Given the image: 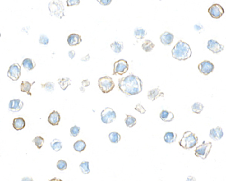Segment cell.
Instances as JSON below:
<instances>
[{"label": "cell", "instance_id": "cell-1", "mask_svg": "<svg viewBox=\"0 0 226 181\" xmlns=\"http://www.w3.org/2000/svg\"><path fill=\"white\" fill-rule=\"evenodd\" d=\"M118 88L128 97L136 95L143 90V81L138 76L130 74L118 79Z\"/></svg>", "mask_w": 226, "mask_h": 181}, {"label": "cell", "instance_id": "cell-2", "mask_svg": "<svg viewBox=\"0 0 226 181\" xmlns=\"http://www.w3.org/2000/svg\"><path fill=\"white\" fill-rule=\"evenodd\" d=\"M171 53L173 58L177 60H186L191 58L192 54L189 45L182 40L179 41L173 48Z\"/></svg>", "mask_w": 226, "mask_h": 181}, {"label": "cell", "instance_id": "cell-3", "mask_svg": "<svg viewBox=\"0 0 226 181\" xmlns=\"http://www.w3.org/2000/svg\"><path fill=\"white\" fill-rule=\"evenodd\" d=\"M198 143V137L191 131H186L183 134L182 138L179 142V144L185 150H190L195 147Z\"/></svg>", "mask_w": 226, "mask_h": 181}, {"label": "cell", "instance_id": "cell-4", "mask_svg": "<svg viewBox=\"0 0 226 181\" xmlns=\"http://www.w3.org/2000/svg\"><path fill=\"white\" fill-rule=\"evenodd\" d=\"M48 9L51 15L58 17V18H63L65 15L64 14V6L61 1H51L49 2Z\"/></svg>", "mask_w": 226, "mask_h": 181}, {"label": "cell", "instance_id": "cell-5", "mask_svg": "<svg viewBox=\"0 0 226 181\" xmlns=\"http://www.w3.org/2000/svg\"><path fill=\"white\" fill-rule=\"evenodd\" d=\"M98 86L103 94H107L114 89L115 82L109 76H103L98 79Z\"/></svg>", "mask_w": 226, "mask_h": 181}, {"label": "cell", "instance_id": "cell-6", "mask_svg": "<svg viewBox=\"0 0 226 181\" xmlns=\"http://www.w3.org/2000/svg\"><path fill=\"white\" fill-rule=\"evenodd\" d=\"M212 146H213V144L211 142L203 141L201 144L197 146L195 149V156L202 159H206L210 152Z\"/></svg>", "mask_w": 226, "mask_h": 181}, {"label": "cell", "instance_id": "cell-7", "mask_svg": "<svg viewBox=\"0 0 226 181\" xmlns=\"http://www.w3.org/2000/svg\"><path fill=\"white\" fill-rule=\"evenodd\" d=\"M129 70V64L127 60L121 59L117 60L114 63L113 75H123Z\"/></svg>", "mask_w": 226, "mask_h": 181}, {"label": "cell", "instance_id": "cell-8", "mask_svg": "<svg viewBox=\"0 0 226 181\" xmlns=\"http://www.w3.org/2000/svg\"><path fill=\"white\" fill-rule=\"evenodd\" d=\"M101 121L104 124H110L116 119V113L112 108L106 107L101 112Z\"/></svg>", "mask_w": 226, "mask_h": 181}, {"label": "cell", "instance_id": "cell-9", "mask_svg": "<svg viewBox=\"0 0 226 181\" xmlns=\"http://www.w3.org/2000/svg\"><path fill=\"white\" fill-rule=\"evenodd\" d=\"M21 75V67L18 63H13L8 70V77L12 81H17Z\"/></svg>", "mask_w": 226, "mask_h": 181}, {"label": "cell", "instance_id": "cell-10", "mask_svg": "<svg viewBox=\"0 0 226 181\" xmlns=\"http://www.w3.org/2000/svg\"><path fill=\"white\" fill-rule=\"evenodd\" d=\"M214 64L209 60H204L198 64V70L203 75L207 76L214 70Z\"/></svg>", "mask_w": 226, "mask_h": 181}, {"label": "cell", "instance_id": "cell-11", "mask_svg": "<svg viewBox=\"0 0 226 181\" xmlns=\"http://www.w3.org/2000/svg\"><path fill=\"white\" fill-rule=\"evenodd\" d=\"M208 13L213 18L219 19L225 14V10L219 4H213L208 9Z\"/></svg>", "mask_w": 226, "mask_h": 181}, {"label": "cell", "instance_id": "cell-12", "mask_svg": "<svg viewBox=\"0 0 226 181\" xmlns=\"http://www.w3.org/2000/svg\"><path fill=\"white\" fill-rule=\"evenodd\" d=\"M207 49L210 51H211L213 54H219L224 50L225 47L224 45H221L219 42H218L216 40L210 39L207 42Z\"/></svg>", "mask_w": 226, "mask_h": 181}, {"label": "cell", "instance_id": "cell-13", "mask_svg": "<svg viewBox=\"0 0 226 181\" xmlns=\"http://www.w3.org/2000/svg\"><path fill=\"white\" fill-rule=\"evenodd\" d=\"M24 106V103L20 99H13L10 100L9 104H8V109L11 112L16 113L21 110V109Z\"/></svg>", "mask_w": 226, "mask_h": 181}, {"label": "cell", "instance_id": "cell-14", "mask_svg": "<svg viewBox=\"0 0 226 181\" xmlns=\"http://www.w3.org/2000/svg\"><path fill=\"white\" fill-rule=\"evenodd\" d=\"M223 130H222V128L219 127V126L213 128H212L210 131V137L211 139H213V141H219V140H221L223 137Z\"/></svg>", "mask_w": 226, "mask_h": 181}, {"label": "cell", "instance_id": "cell-15", "mask_svg": "<svg viewBox=\"0 0 226 181\" xmlns=\"http://www.w3.org/2000/svg\"><path fill=\"white\" fill-rule=\"evenodd\" d=\"M164 94L163 92L161 91L159 87H158V88H153V89L149 90V91H148V94H147L148 99L152 101L155 100L156 99L158 98V97H164Z\"/></svg>", "mask_w": 226, "mask_h": 181}, {"label": "cell", "instance_id": "cell-16", "mask_svg": "<svg viewBox=\"0 0 226 181\" xmlns=\"http://www.w3.org/2000/svg\"><path fill=\"white\" fill-rule=\"evenodd\" d=\"M81 42H82V39H81V35L76 34V33L70 34L67 39V42L69 46H76L79 45Z\"/></svg>", "mask_w": 226, "mask_h": 181}, {"label": "cell", "instance_id": "cell-17", "mask_svg": "<svg viewBox=\"0 0 226 181\" xmlns=\"http://www.w3.org/2000/svg\"><path fill=\"white\" fill-rule=\"evenodd\" d=\"M174 39V35L171 33L164 32L160 36V40L164 45H170Z\"/></svg>", "mask_w": 226, "mask_h": 181}, {"label": "cell", "instance_id": "cell-18", "mask_svg": "<svg viewBox=\"0 0 226 181\" xmlns=\"http://www.w3.org/2000/svg\"><path fill=\"white\" fill-rule=\"evenodd\" d=\"M48 121L49 124L51 125L56 126L59 125V122L60 121V115L58 111H53L51 114L49 115L48 118Z\"/></svg>", "mask_w": 226, "mask_h": 181}, {"label": "cell", "instance_id": "cell-19", "mask_svg": "<svg viewBox=\"0 0 226 181\" xmlns=\"http://www.w3.org/2000/svg\"><path fill=\"white\" fill-rule=\"evenodd\" d=\"M26 126V122H25L24 118L22 117H18V118H15L13 120V127L15 130L21 131Z\"/></svg>", "mask_w": 226, "mask_h": 181}, {"label": "cell", "instance_id": "cell-20", "mask_svg": "<svg viewBox=\"0 0 226 181\" xmlns=\"http://www.w3.org/2000/svg\"><path fill=\"white\" fill-rule=\"evenodd\" d=\"M160 118H161V119L162 120L163 122H170L173 120L174 115L172 112L164 109V110L161 111V113H160Z\"/></svg>", "mask_w": 226, "mask_h": 181}, {"label": "cell", "instance_id": "cell-21", "mask_svg": "<svg viewBox=\"0 0 226 181\" xmlns=\"http://www.w3.org/2000/svg\"><path fill=\"white\" fill-rule=\"evenodd\" d=\"M35 84V81H33V83H30L27 81H23L21 84V90L22 92H25V93L27 94L28 95L32 96L31 93V88L33 86V85Z\"/></svg>", "mask_w": 226, "mask_h": 181}, {"label": "cell", "instance_id": "cell-22", "mask_svg": "<svg viewBox=\"0 0 226 181\" xmlns=\"http://www.w3.org/2000/svg\"><path fill=\"white\" fill-rule=\"evenodd\" d=\"M22 66L24 67V69H26V70H33V69L35 68V61L33 59H30V58H26L23 60L22 62Z\"/></svg>", "mask_w": 226, "mask_h": 181}, {"label": "cell", "instance_id": "cell-23", "mask_svg": "<svg viewBox=\"0 0 226 181\" xmlns=\"http://www.w3.org/2000/svg\"><path fill=\"white\" fill-rule=\"evenodd\" d=\"M177 138V134L173 132H167L164 136V140L167 143H173L176 141Z\"/></svg>", "mask_w": 226, "mask_h": 181}, {"label": "cell", "instance_id": "cell-24", "mask_svg": "<svg viewBox=\"0 0 226 181\" xmlns=\"http://www.w3.org/2000/svg\"><path fill=\"white\" fill-rule=\"evenodd\" d=\"M110 47H111L112 50H113L114 52L121 53L124 49V44L122 42L115 41V42H113V43L110 45Z\"/></svg>", "mask_w": 226, "mask_h": 181}, {"label": "cell", "instance_id": "cell-25", "mask_svg": "<svg viewBox=\"0 0 226 181\" xmlns=\"http://www.w3.org/2000/svg\"><path fill=\"white\" fill-rule=\"evenodd\" d=\"M86 146H87L86 143H85V141H82V140H79V141H76V143H74L73 148L76 152H81L85 150Z\"/></svg>", "mask_w": 226, "mask_h": 181}, {"label": "cell", "instance_id": "cell-26", "mask_svg": "<svg viewBox=\"0 0 226 181\" xmlns=\"http://www.w3.org/2000/svg\"><path fill=\"white\" fill-rule=\"evenodd\" d=\"M58 84L60 85V87L61 88V89L63 90H66L68 87L70 86L71 82V79L69 78H62V79H59L58 80Z\"/></svg>", "mask_w": 226, "mask_h": 181}, {"label": "cell", "instance_id": "cell-27", "mask_svg": "<svg viewBox=\"0 0 226 181\" xmlns=\"http://www.w3.org/2000/svg\"><path fill=\"white\" fill-rule=\"evenodd\" d=\"M51 147L55 152H59L63 148V143L58 139H54L51 142Z\"/></svg>", "mask_w": 226, "mask_h": 181}, {"label": "cell", "instance_id": "cell-28", "mask_svg": "<svg viewBox=\"0 0 226 181\" xmlns=\"http://www.w3.org/2000/svg\"><path fill=\"white\" fill-rule=\"evenodd\" d=\"M155 48V44L153 43L151 40L146 39L145 40V42H143V45H142V49H143V51H145V52H150L153 50V49Z\"/></svg>", "mask_w": 226, "mask_h": 181}, {"label": "cell", "instance_id": "cell-29", "mask_svg": "<svg viewBox=\"0 0 226 181\" xmlns=\"http://www.w3.org/2000/svg\"><path fill=\"white\" fill-rule=\"evenodd\" d=\"M147 35V31L143 28H136L134 30V35L137 39H143Z\"/></svg>", "mask_w": 226, "mask_h": 181}, {"label": "cell", "instance_id": "cell-30", "mask_svg": "<svg viewBox=\"0 0 226 181\" xmlns=\"http://www.w3.org/2000/svg\"><path fill=\"white\" fill-rule=\"evenodd\" d=\"M108 139L111 143H118L121 141V135L116 131H113L108 134Z\"/></svg>", "mask_w": 226, "mask_h": 181}, {"label": "cell", "instance_id": "cell-31", "mask_svg": "<svg viewBox=\"0 0 226 181\" xmlns=\"http://www.w3.org/2000/svg\"><path fill=\"white\" fill-rule=\"evenodd\" d=\"M124 122H125L126 125H127V127L128 128H132L134 125H136V118L133 117V116H131V115H127Z\"/></svg>", "mask_w": 226, "mask_h": 181}, {"label": "cell", "instance_id": "cell-32", "mask_svg": "<svg viewBox=\"0 0 226 181\" xmlns=\"http://www.w3.org/2000/svg\"><path fill=\"white\" fill-rule=\"evenodd\" d=\"M191 109L193 113H196V114H200L203 111V109H204V105H203L201 103L196 102L192 105Z\"/></svg>", "mask_w": 226, "mask_h": 181}, {"label": "cell", "instance_id": "cell-33", "mask_svg": "<svg viewBox=\"0 0 226 181\" xmlns=\"http://www.w3.org/2000/svg\"><path fill=\"white\" fill-rule=\"evenodd\" d=\"M79 168L81 171L84 174H88L90 173V168H89V162L88 161H84L81 164L79 165Z\"/></svg>", "mask_w": 226, "mask_h": 181}, {"label": "cell", "instance_id": "cell-34", "mask_svg": "<svg viewBox=\"0 0 226 181\" xmlns=\"http://www.w3.org/2000/svg\"><path fill=\"white\" fill-rule=\"evenodd\" d=\"M33 142L35 143V145L36 146L37 148L39 149L40 150V149L43 146V145L44 143V139L42 137L37 136V137H35L34 139H33Z\"/></svg>", "mask_w": 226, "mask_h": 181}, {"label": "cell", "instance_id": "cell-35", "mask_svg": "<svg viewBox=\"0 0 226 181\" xmlns=\"http://www.w3.org/2000/svg\"><path fill=\"white\" fill-rule=\"evenodd\" d=\"M41 87L48 92H52L53 90H54V88H55L54 83L51 82V81H48V82L44 83V84H42L41 85Z\"/></svg>", "mask_w": 226, "mask_h": 181}, {"label": "cell", "instance_id": "cell-36", "mask_svg": "<svg viewBox=\"0 0 226 181\" xmlns=\"http://www.w3.org/2000/svg\"><path fill=\"white\" fill-rule=\"evenodd\" d=\"M57 168L60 170V171H63L64 170L67 169V161L64 160H59L57 163Z\"/></svg>", "mask_w": 226, "mask_h": 181}, {"label": "cell", "instance_id": "cell-37", "mask_svg": "<svg viewBox=\"0 0 226 181\" xmlns=\"http://www.w3.org/2000/svg\"><path fill=\"white\" fill-rule=\"evenodd\" d=\"M80 133V127L75 125L70 128V135L72 137H77Z\"/></svg>", "mask_w": 226, "mask_h": 181}, {"label": "cell", "instance_id": "cell-38", "mask_svg": "<svg viewBox=\"0 0 226 181\" xmlns=\"http://www.w3.org/2000/svg\"><path fill=\"white\" fill-rule=\"evenodd\" d=\"M39 43L44 45H48L49 43V39L45 35H41L39 37Z\"/></svg>", "mask_w": 226, "mask_h": 181}, {"label": "cell", "instance_id": "cell-39", "mask_svg": "<svg viewBox=\"0 0 226 181\" xmlns=\"http://www.w3.org/2000/svg\"><path fill=\"white\" fill-rule=\"evenodd\" d=\"M134 109H135V110H136V111L139 112L140 114H145V113L146 112V109H145V108H144L143 106H142L141 104H136Z\"/></svg>", "mask_w": 226, "mask_h": 181}, {"label": "cell", "instance_id": "cell-40", "mask_svg": "<svg viewBox=\"0 0 226 181\" xmlns=\"http://www.w3.org/2000/svg\"><path fill=\"white\" fill-rule=\"evenodd\" d=\"M80 4L79 0H67V6L70 7L72 6V5H77Z\"/></svg>", "mask_w": 226, "mask_h": 181}, {"label": "cell", "instance_id": "cell-41", "mask_svg": "<svg viewBox=\"0 0 226 181\" xmlns=\"http://www.w3.org/2000/svg\"><path fill=\"white\" fill-rule=\"evenodd\" d=\"M98 2L103 5H108L112 3V0H98Z\"/></svg>", "mask_w": 226, "mask_h": 181}, {"label": "cell", "instance_id": "cell-42", "mask_svg": "<svg viewBox=\"0 0 226 181\" xmlns=\"http://www.w3.org/2000/svg\"><path fill=\"white\" fill-rule=\"evenodd\" d=\"M81 85H82V87H88L89 86H90V81L88 80V79H84V80H82V81H81Z\"/></svg>", "mask_w": 226, "mask_h": 181}, {"label": "cell", "instance_id": "cell-43", "mask_svg": "<svg viewBox=\"0 0 226 181\" xmlns=\"http://www.w3.org/2000/svg\"><path fill=\"white\" fill-rule=\"evenodd\" d=\"M68 54H69V57L70 59H73V58H75V56H76V52H75V51H73V50L69 51Z\"/></svg>", "mask_w": 226, "mask_h": 181}, {"label": "cell", "instance_id": "cell-44", "mask_svg": "<svg viewBox=\"0 0 226 181\" xmlns=\"http://www.w3.org/2000/svg\"><path fill=\"white\" fill-rule=\"evenodd\" d=\"M90 54H87L85 57H83L81 60V61H88V60H90Z\"/></svg>", "mask_w": 226, "mask_h": 181}, {"label": "cell", "instance_id": "cell-45", "mask_svg": "<svg viewBox=\"0 0 226 181\" xmlns=\"http://www.w3.org/2000/svg\"><path fill=\"white\" fill-rule=\"evenodd\" d=\"M21 181H34V180H33V179L32 178V177H23Z\"/></svg>", "mask_w": 226, "mask_h": 181}, {"label": "cell", "instance_id": "cell-46", "mask_svg": "<svg viewBox=\"0 0 226 181\" xmlns=\"http://www.w3.org/2000/svg\"><path fill=\"white\" fill-rule=\"evenodd\" d=\"M194 27H195V30H197V31H199V30H201L202 29L203 26L201 25V24H195Z\"/></svg>", "mask_w": 226, "mask_h": 181}, {"label": "cell", "instance_id": "cell-47", "mask_svg": "<svg viewBox=\"0 0 226 181\" xmlns=\"http://www.w3.org/2000/svg\"><path fill=\"white\" fill-rule=\"evenodd\" d=\"M186 181H196V178L193 176H188L187 177Z\"/></svg>", "mask_w": 226, "mask_h": 181}, {"label": "cell", "instance_id": "cell-48", "mask_svg": "<svg viewBox=\"0 0 226 181\" xmlns=\"http://www.w3.org/2000/svg\"><path fill=\"white\" fill-rule=\"evenodd\" d=\"M49 181H63L61 179L58 178V177H54V178H52L51 180H50Z\"/></svg>", "mask_w": 226, "mask_h": 181}, {"label": "cell", "instance_id": "cell-49", "mask_svg": "<svg viewBox=\"0 0 226 181\" xmlns=\"http://www.w3.org/2000/svg\"><path fill=\"white\" fill-rule=\"evenodd\" d=\"M79 89L81 90V92H85V88H84V87H80Z\"/></svg>", "mask_w": 226, "mask_h": 181}, {"label": "cell", "instance_id": "cell-50", "mask_svg": "<svg viewBox=\"0 0 226 181\" xmlns=\"http://www.w3.org/2000/svg\"><path fill=\"white\" fill-rule=\"evenodd\" d=\"M0 37H1V33H0Z\"/></svg>", "mask_w": 226, "mask_h": 181}]
</instances>
